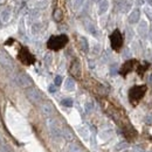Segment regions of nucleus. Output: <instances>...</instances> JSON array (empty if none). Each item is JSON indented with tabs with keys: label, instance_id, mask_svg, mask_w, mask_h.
I'll use <instances>...</instances> for the list:
<instances>
[{
	"label": "nucleus",
	"instance_id": "obj_26",
	"mask_svg": "<svg viewBox=\"0 0 152 152\" xmlns=\"http://www.w3.org/2000/svg\"><path fill=\"white\" fill-rule=\"evenodd\" d=\"M86 111L87 113H90V111H93V109H94V103L91 102V101H89V102H87L86 103Z\"/></svg>",
	"mask_w": 152,
	"mask_h": 152
},
{
	"label": "nucleus",
	"instance_id": "obj_5",
	"mask_svg": "<svg viewBox=\"0 0 152 152\" xmlns=\"http://www.w3.org/2000/svg\"><path fill=\"white\" fill-rule=\"evenodd\" d=\"M145 94V87L144 86H139V87H133L129 93V97L131 99L132 103H137Z\"/></svg>",
	"mask_w": 152,
	"mask_h": 152
},
{
	"label": "nucleus",
	"instance_id": "obj_42",
	"mask_svg": "<svg viewBox=\"0 0 152 152\" xmlns=\"http://www.w3.org/2000/svg\"><path fill=\"white\" fill-rule=\"evenodd\" d=\"M0 1H1V0H0Z\"/></svg>",
	"mask_w": 152,
	"mask_h": 152
},
{
	"label": "nucleus",
	"instance_id": "obj_11",
	"mask_svg": "<svg viewBox=\"0 0 152 152\" xmlns=\"http://www.w3.org/2000/svg\"><path fill=\"white\" fill-rule=\"evenodd\" d=\"M140 20V11H139V8L137 7V8H134L131 11V13L129 14V18H128V21H129V23H131V25H134V23H138V21Z\"/></svg>",
	"mask_w": 152,
	"mask_h": 152
},
{
	"label": "nucleus",
	"instance_id": "obj_29",
	"mask_svg": "<svg viewBox=\"0 0 152 152\" xmlns=\"http://www.w3.org/2000/svg\"><path fill=\"white\" fill-rule=\"evenodd\" d=\"M61 83H62V77L60 75L55 76V78H54V84L58 87V86H61Z\"/></svg>",
	"mask_w": 152,
	"mask_h": 152
},
{
	"label": "nucleus",
	"instance_id": "obj_25",
	"mask_svg": "<svg viewBox=\"0 0 152 152\" xmlns=\"http://www.w3.org/2000/svg\"><path fill=\"white\" fill-rule=\"evenodd\" d=\"M144 12H145L146 17L152 21V8H151V6H146V7L144 8Z\"/></svg>",
	"mask_w": 152,
	"mask_h": 152
},
{
	"label": "nucleus",
	"instance_id": "obj_9",
	"mask_svg": "<svg viewBox=\"0 0 152 152\" xmlns=\"http://www.w3.org/2000/svg\"><path fill=\"white\" fill-rule=\"evenodd\" d=\"M0 66L4 68H12L13 67V62H12L11 57L5 52H1V50H0Z\"/></svg>",
	"mask_w": 152,
	"mask_h": 152
},
{
	"label": "nucleus",
	"instance_id": "obj_13",
	"mask_svg": "<svg viewBox=\"0 0 152 152\" xmlns=\"http://www.w3.org/2000/svg\"><path fill=\"white\" fill-rule=\"evenodd\" d=\"M70 73L76 77H80L81 76V66H80V62L75 60L73 63H72V67H70Z\"/></svg>",
	"mask_w": 152,
	"mask_h": 152
},
{
	"label": "nucleus",
	"instance_id": "obj_30",
	"mask_svg": "<svg viewBox=\"0 0 152 152\" xmlns=\"http://www.w3.org/2000/svg\"><path fill=\"white\" fill-rule=\"evenodd\" d=\"M52 63V55L50 54H47L46 56H45V64L46 66H49Z\"/></svg>",
	"mask_w": 152,
	"mask_h": 152
},
{
	"label": "nucleus",
	"instance_id": "obj_18",
	"mask_svg": "<svg viewBox=\"0 0 152 152\" xmlns=\"http://www.w3.org/2000/svg\"><path fill=\"white\" fill-rule=\"evenodd\" d=\"M80 47H81L82 52L88 53V50H89V45H88V40L84 38V37H81V38H80Z\"/></svg>",
	"mask_w": 152,
	"mask_h": 152
},
{
	"label": "nucleus",
	"instance_id": "obj_19",
	"mask_svg": "<svg viewBox=\"0 0 152 152\" xmlns=\"http://www.w3.org/2000/svg\"><path fill=\"white\" fill-rule=\"evenodd\" d=\"M67 151L68 152H82V148L77 144V143H69L67 146Z\"/></svg>",
	"mask_w": 152,
	"mask_h": 152
},
{
	"label": "nucleus",
	"instance_id": "obj_3",
	"mask_svg": "<svg viewBox=\"0 0 152 152\" xmlns=\"http://www.w3.org/2000/svg\"><path fill=\"white\" fill-rule=\"evenodd\" d=\"M25 94H26L27 99H28L31 103H33V104H39V103H41V101H42V93L39 90L38 88H35V87H29V88H27L26 91H25Z\"/></svg>",
	"mask_w": 152,
	"mask_h": 152
},
{
	"label": "nucleus",
	"instance_id": "obj_39",
	"mask_svg": "<svg viewBox=\"0 0 152 152\" xmlns=\"http://www.w3.org/2000/svg\"><path fill=\"white\" fill-rule=\"evenodd\" d=\"M1 27H2V20L0 19V28H1Z\"/></svg>",
	"mask_w": 152,
	"mask_h": 152
},
{
	"label": "nucleus",
	"instance_id": "obj_6",
	"mask_svg": "<svg viewBox=\"0 0 152 152\" xmlns=\"http://www.w3.org/2000/svg\"><path fill=\"white\" fill-rule=\"evenodd\" d=\"M110 42H111V47L114 48L115 50H118V49L122 47V45H123V38H122L119 31L116 29L114 33L111 34V37H110Z\"/></svg>",
	"mask_w": 152,
	"mask_h": 152
},
{
	"label": "nucleus",
	"instance_id": "obj_27",
	"mask_svg": "<svg viewBox=\"0 0 152 152\" xmlns=\"http://www.w3.org/2000/svg\"><path fill=\"white\" fill-rule=\"evenodd\" d=\"M0 152H11L10 151V146H8L7 144L1 143V144H0Z\"/></svg>",
	"mask_w": 152,
	"mask_h": 152
},
{
	"label": "nucleus",
	"instance_id": "obj_37",
	"mask_svg": "<svg viewBox=\"0 0 152 152\" xmlns=\"http://www.w3.org/2000/svg\"><path fill=\"white\" fill-rule=\"evenodd\" d=\"M115 67H116V64H114V66H113V68H111V74H113V75H115V74H116V70H115Z\"/></svg>",
	"mask_w": 152,
	"mask_h": 152
},
{
	"label": "nucleus",
	"instance_id": "obj_24",
	"mask_svg": "<svg viewBox=\"0 0 152 152\" xmlns=\"http://www.w3.org/2000/svg\"><path fill=\"white\" fill-rule=\"evenodd\" d=\"M61 104H62V105H64V107H67V108H70V107H73L74 101H73L72 98H64V99H62Z\"/></svg>",
	"mask_w": 152,
	"mask_h": 152
},
{
	"label": "nucleus",
	"instance_id": "obj_14",
	"mask_svg": "<svg viewBox=\"0 0 152 152\" xmlns=\"http://www.w3.org/2000/svg\"><path fill=\"white\" fill-rule=\"evenodd\" d=\"M118 8H119L121 12L128 13V12L131 10V5H130V2L126 1V0H121V2L118 4Z\"/></svg>",
	"mask_w": 152,
	"mask_h": 152
},
{
	"label": "nucleus",
	"instance_id": "obj_20",
	"mask_svg": "<svg viewBox=\"0 0 152 152\" xmlns=\"http://www.w3.org/2000/svg\"><path fill=\"white\" fill-rule=\"evenodd\" d=\"M0 19L2 20V22H7L11 19V8H5L2 12H1V17Z\"/></svg>",
	"mask_w": 152,
	"mask_h": 152
},
{
	"label": "nucleus",
	"instance_id": "obj_31",
	"mask_svg": "<svg viewBox=\"0 0 152 152\" xmlns=\"http://www.w3.org/2000/svg\"><path fill=\"white\" fill-rule=\"evenodd\" d=\"M54 18H55V20H57V21H60V20L62 19V12H61L60 10H57V11H55Z\"/></svg>",
	"mask_w": 152,
	"mask_h": 152
},
{
	"label": "nucleus",
	"instance_id": "obj_41",
	"mask_svg": "<svg viewBox=\"0 0 152 152\" xmlns=\"http://www.w3.org/2000/svg\"><path fill=\"white\" fill-rule=\"evenodd\" d=\"M39 1H43V0H39Z\"/></svg>",
	"mask_w": 152,
	"mask_h": 152
},
{
	"label": "nucleus",
	"instance_id": "obj_32",
	"mask_svg": "<svg viewBox=\"0 0 152 152\" xmlns=\"http://www.w3.org/2000/svg\"><path fill=\"white\" fill-rule=\"evenodd\" d=\"M48 90H49V93L54 94V93L56 91V86H55V84H50V86H49V88H48Z\"/></svg>",
	"mask_w": 152,
	"mask_h": 152
},
{
	"label": "nucleus",
	"instance_id": "obj_1",
	"mask_svg": "<svg viewBox=\"0 0 152 152\" xmlns=\"http://www.w3.org/2000/svg\"><path fill=\"white\" fill-rule=\"evenodd\" d=\"M47 129L49 131V134L52 136V138L54 140H58L62 137V128L60 126L58 122L55 118L49 117L47 119Z\"/></svg>",
	"mask_w": 152,
	"mask_h": 152
},
{
	"label": "nucleus",
	"instance_id": "obj_36",
	"mask_svg": "<svg viewBox=\"0 0 152 152\" xmlns=\"http://www.w3.org/2000/svg\"><path fill=\"white\" fill-rule=\"evenodd\" d=\"M148 37H149V39H150V41H152V28L148 32Z\"/></svg>",
	"mask_w": 152,
	"mask_h": 152
},
{
	"label": "nucleus",
	"instance_id": "obj_22",
	"mask_svg": "<svg viewBox=\"0 0 152 152\" xmlns=\"http://www.w3.org/2000/svg\"><path fill=\"white\" fill-rule=\"evenodd\" d=\"M40 29H41V23L40 22H34L32 25V27H31V31H32L33 34H38L40 32Z\"/></svg>",
	"mask_w": 152,
	"mask_h": 152
},
{
	"label": "nucleus",
	"instance_id": "obj_10",
	"mask_svg": "<svg viewBox=\"0 0 152 152\" xmlns=\"http://www.w3.org/2000/svg\"><path fill=\"white\" fill-rule=\"evenodd\" d=\"M137 32H138V34H139L142 38H146V37H148V32H149V25H148V22L144 21V20L139 21Z\"/></svg>",
	"mask_w": 152,
	"mask_h": 152
},
{
	"label": "nucleus",
	"instance_id": "obj_40",
	"mask_svg": "<svg viewBox=\"0 0 152 152\" xmlns=\"http://www.w3.org/2000/svg\"><path fill=\"white\" fill-rule=\"evenodd\" d=\"M94 1H99V0H94Z\"/></svg>",
	"mask_w": 152,
	"mask_h": 152
},
{
	"label": "nucleus",
	"instance_id": "obj_4",
	"mask_svg": "<svg viewBox=\"0 0 152 152\" xmlns=\"http://www.w3.org/2000/svg\"><path fill=\"white\" fill-rule=\"evenodd\" d=\"M15 82L18 83L19 87L23 88V89H27V88L32 87V84H33L32 78L27 75L26 73H19L18 75L15 76Z\"/></svg>",
	"mask_w": 152,
	"mask_h": 152
},
{
	"label": "nucleus",
	"instance_id": "obj_33",
	"mask_svg": "<svg viewBox=\"0 0 152 152\" xmlns=\"http://www.w3.org/2000/svg\"><path fill=\"white\" fill-rule=\"evenodd\" d=\"M126 34H128V39H132V29L130 28H126Z\"/></svg>",
	"mask_w": 152,
	"mask_h": 152
},
{
	"label": "nucleus",
	"instance_id": "obj_8",
	"mask_svg": "<svg viewBox=\"0 0 152 152\" xmlns=\"http://www.w3.org/2000/svg\"><path fill=\"white\" fill-rule=\"evenodd\" d=\"M19 58L21 60V62H23L25 64H31L34 62V57L29 54V52L27 49H21L19 54Z\"/></svg>",
	"mask_w": 152,
	"mask_h": 152
},
{
	"label": "nucleus",
	"instance_id": "obj_21",
	"mask_svg": "<svg viewBox=\"0 0 152 152\" xmlns=\"http://www.w3.org/2000/svg\"><path fill=\"white\" fill-rule=\"evenodd\" d=\"M84 1H86V0H74V1H73V8H74L75 11H80V10L83 7Z\"/></svg>",
	"mask_w": 152,
	"mask_h": 152
},
{
	"label": "nucleus",
	"instance_id": "obj_28",
	"mask_svg": "<svg viewBox=\"0 0 152 152\" xmlns=\"http://www.w3.org/2000/svg\"><path fill=\"white\" fill-rule=\"evenodd\" d=\"M78 132L81 133V136H83L84 138L88 137V130H87L86 128H80V129H78Z\"/></svg>",
	"mask_w": 152,
	"mask_h": 152
},
{
	"label": "nucleus",
	"instance_id": "obj_2",
	"mask_svg": "<svg viewBox=\"0 0 152 152\" xmlns=\"http://www.w3.org/2000/svg\"><path fill=\"white\" fill-rule=\"evenodd\" d=\"M68 42V38L66 35H54L48 40L47 46L49 49L53 50H58L61 48H63Z\"/></svg>",
	"mask_w": 152,
	"mask_h": 152
},
{
	"label": "nucleus",
	"instance_id": "obj_16",
	"mask_svg": "<svg viewBox=\"0 0 152 152\" xmlns=\"http://www.w3.org/2000/svg\"><path fill=\"white\" fill-rule=\"evenodd\" d=\"M75 81L72 78V77H68L66 81H64V89L68 90V91H73L75 90Z\"/></svg>",
	"mask_w": 152,
	"mask_h": 152
},
{
	"label": "nucleus",
	"instance_id": "obj_23",
	"mask_svg": "<svg viewBox=\"0 0 152 152\" xmlns=\"http://www.w3.org/2000/svg\"><path fill=\"white\" fill-rule=\"evenodd\" d=\"M133 63H134V61H129V62H126V63L124 64V67H123L122 72H123V73H128V72H131Z\"/></svg>",
	"mask_w": 152,
	"mask_h": 152
},
{
	"label": "nucleus",
	"instance_id": "obj_17",
	"mask_svg": "<svg viewBox=\"0 0 152 152\" xmlns=\"http://www.w3.org/2000/svg\"><path fill=\"white\" fill-rule=\"evenodd\" d=\"M84 26H86V28H87V31L89 32V33H91L93 35H97V29H96L95 25H94V22L93 21H86V23H84Z\"/></svg>",
	"mask_w": 152,
	"mask_h": 152
},
{
	"label": "nucleus",
	"instance_id": "obj_34",
	"mask_svg": "<svg viewBox=\"0 0 152 152\" xmlns=\"http://www.w3.org/2000/svg\"><path fill=\"white\" fill-rule=\"evenodd\" d=\"M145 4V0H136V5L137 6H143Z\"/></svg>",
	"mask_w": 152,
	"mask_h": 152
},
{
	"label": "nucleus",
	"instance_id": "obj_12",
	"mask_svg": "<svg viewBox=\"0 0 152 152\" xmlns=\"http://www.w3.org/2000/svg\"><path fill=\"white\" fill-rule=\"evenodd\" d=\"M62 137H63L66 140H68V142H73L74 138H75V134H74L72 129H69V128H63V129H62Z\"/></svg>",
	"mask_w": 152,
	"mask_h": 152
},
{
	"label": "nucleus",
	"instance_id": "obj_35",
	"mask_svg": "<svg viewBox=\"0 0 152 152\" xmlns=\"http://www.w3.org/2000/svg\"><path fill=\"white\" fill-rule=\"evenodd\" d=\"M122 148H126V144L125 143H122V144H118L117 145V150H122Z\"/></svg>",
	"mask_w": 152,
	"mask_h": 152
},
{
	"label": "nucleus",
	"instance_id": "obj_7",
	"mask_svg": "<svg viewBox=\"0 0 152 152\" xmlns=\"http://www.w3.org/2000/svg\"><path fill=\"white\" fill-rule=\"evenodd\" d=\"M40 111H41V114L43 115L45 117L49 118V117L53 116L55 109H54V105L50 102H42L40 104Z\"/></svg>",
	"mask_w": 152,
	"mask_h": 152
},
{
	"label": "nucleus",
	"instance_id": "obj_15",
	"mask_svg": "<svg viewBox=\"0 0 152 152\" xmlns=\"http://www.w3.org/2000/svg\"><path fill=\"white\" fill-rule=\"evenodd\" d=\"M108 10H109V1L108 0H102L98 5V14L102 15V14L107 13Z\"/></svg>",
	"mask_w": 152,
	"mask_h": 152
},
{
	"label": "nucleus",
	"instance_id": "obj_38",
	"mask_svg": "<svg viewBox=\"0 0 152 152\" xmlns=\"http://www.w3.org/2000/svg\"><path fill=\"white\" fill-rule=\"evenodd\" d=\"M146 1L149 2V5H150V6H152V0H146Z\"/></svg>",
	"mask_w": 152,
	"mask_h": 152
}]
</instances>
